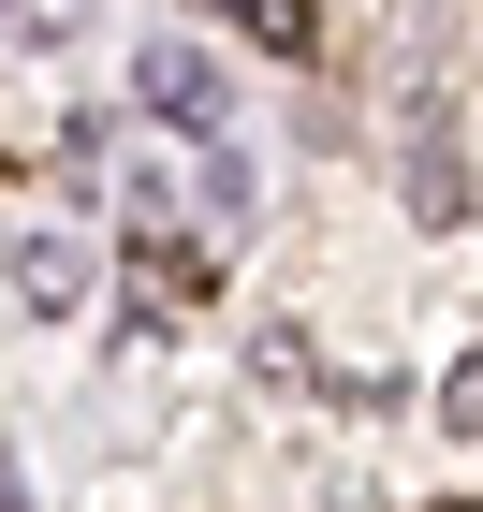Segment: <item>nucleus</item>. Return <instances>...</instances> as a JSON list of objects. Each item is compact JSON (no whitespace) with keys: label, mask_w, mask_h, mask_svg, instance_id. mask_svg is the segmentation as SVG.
I'll return each instance as SVG.
<instances>
[{"label":"nucleus","mask_w":483,"mask_h":512,"mask_svg":"<svg viewBox=\"0 0 483 512\" xmlns=\"http://www.w3.org/2000/svg\"><path fill=\"white\" fill-rule=\"evenodd\" d=\"M132 103H147V118H191V132H220V118H235V88L205 74L191 44H147V74H132Z\"/></svg>","instance_id":"1"},{"label":"nucleus","mask_w":483,"mask_h":512,"mask_svg":"<svg viewBox=\"0 0 483 512\" xmlns=\"http://www.w3.org/2000/svg\"><path fill=\"white\" fill-rule=\"evenodd\" d=\"M410 220H469V161H454L440 118H425V161H410Z\"/></svg>","instance_id":"2"},{"label":"nucleus","mask_w":483,"mask_h":512,"mask_svg":"<svg viewBox=\"0 0 483 512\" xmlns=\"http://www.w3.org/2000/svg\"><path fill=\"white\" fill-rule=\"evenodd\" d=\"M74 293H88V278H74V249H15V308H30V322H59V308H74Z\"/></svg>","instance_id":"3"},{"label":"nucleus","mask_w":483,"mask_h":512,"mask_svg":"<svg viewBox=\"0 0 483 512\" xmlns=\"http://www.w3.org/2000/svg\"><path fill=\"white\" fill-rule=\"evenodd\" d=\"M132 293H147V322H176L205 293V249H147V278H132Z\"/></svg>","instance_id":"4"},{"label":"nucleus","mask_w":483,"mask_h":512,"mask_svg":"<svg viewBox=\"0 0 483 512\" xmlns=\"http://www.w3.org/2000/svg\"><path fill=\"white\" fill-rule=\"evenodd\" d=\"M235 15H249V30H264V44H279V59H293V44H308V0H235Z\"/></svg>","instance_id":"5"},{"label":"nucleus","mask_w":483,"mask_h":512,"mask_svg":"<svg viewBox=\"0 0 483 512\" xmlns=\"http://www.w3.org/2000/svg\"><path fill=\"white\" fill-rule=\"evenodd\" d=\"M440 425H483V366H454V381H440Z\"/></svg>","instance_id":"6"}]
</instances>
